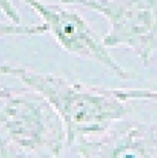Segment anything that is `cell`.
<instances>
[{
  "mask_svg": "<svg viewBox=\"0 0 157 158\" xmlns=\"http://www.w3.org/2000/svg\"><path fill=\"white\" fill-rule=\"evenodd\" d=\"M46 26L42 27H11L0 23V36L13 33H35L44 31Z\"/></svg>",
  "mask_w": 157,
  "mask_h": 158,
  "instance_id": "cell-1",
  "label": "cell"
},
{
  "mask_svg": "<svg viewBox=\"0 0 157 158\" xmlns=\"http://www.w3.org/2000/svg\"><path fill=\"white\" fill-rule=\"evenodd\" d=\"M0 10H1L6 15L10 18L13 22H19V15L18 12L15 10L9 0H0Z\"/></svg>",
  "mask_w": 157,
  "mask_h": 158,
  "instance_id": "cell-2",
  "label": "cell"
}]
</instances>
